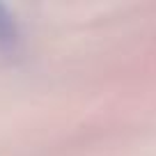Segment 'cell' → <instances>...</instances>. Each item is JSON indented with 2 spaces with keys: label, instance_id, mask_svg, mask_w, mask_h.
<instances>
[{
  "label": "cell",
  "instance_id": "1",
  "mask_svg": "<svg viewBox=\"0 0 156 156\" xmlns=\"http://www.w3.org/2000/svg\"><path fill=\"white\" fill-rule=\"evenodd\" d=\"M16 41V23L9 9L0 5V46H12Z\"/></svg>",
  "mask_w": 156,
  "mask_h": 156
}]
</instances>
